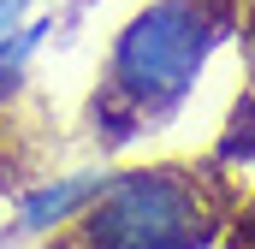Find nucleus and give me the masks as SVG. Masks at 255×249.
Wrapping results in <instances>:
<instances>
[{"mask_svg": "<svg viewBox=\"0 0 255 249\" xmlns=\"http://www.w3.org/2000/svg\"><path fill=\"white\" fill-rule=\"evenodd\" d=\"M244 36H250V101H244V113H250V124H255V0L244 6V24H238Z\"/></svg>", "mask_w": 255, "mask_h": 249, "instance_id": "20e7f679", "label": "nucleus"}, {"mask_svg": "<svg viewBox=\"0 0 255 249\" xmlns=\"http://www.w3.org/2000/svg\"><path fill=\"white\" fill-rule=\"evenodd\" d=\"M244 6L250 0H148L130 12L101 77V119L113 124V142L166 119L190 95L214 48L238 36Z\"/></svg>", "mask_w": 255, "mask_h": 249, "instance_id": "f257e3e1", "label": "nucleus"}, {"mask_svg": "<svg viewBox=\"0 0 255 249\" xmlns=\"http://www.w3.org/2000/svg\"><path fill=\"white\" fill-rule=\"evenodd\" d=\"M226 249H255V208H250V214H238V226H232Z\"/></svg>", "mask_w": 255, "mask_h": 249, "instance_id": "39448f33", "label": "nucleus"}, {"mask_svg": "<svg viewBox=\"0 0 255 249\" xmlns=\"http://www.w3.org/2000/svg\"><path fill=\"white\" fill-rule=\"evenodd\" d=\"M107 184L101 172H77V178H54V184H42L30 202H24V232H60V226H71L83 208H89V196Z\"/></svg>", "mask_w": 255, "mask_h": 249, "instance_id": "7ed1b4c3", "label": "nucleus"}, {"mask_svg": "<svg viewBox=\"0 0 255 249\" xmlns=\"http://www.w3.org/2000/svg\"><path fill=\"white\" fill-rule=\"evenodd\" d=\"M226 220V190L196 166L113 172L71 220V249H208Z\"/></svg>", "mask_w": 255, "mask_h": 249, "instance_id": "f03ea898", "label": "nucleus"}]
</instances>
